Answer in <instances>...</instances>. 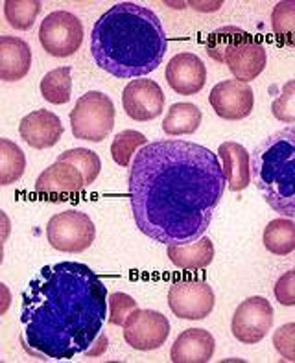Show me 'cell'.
Instances as JSON below:
<instances>
[{"instance_id": "obj_21", "label": "cell", "mask_w": 295, "mask_h": 363, "mask_svg": "<svg viewBox=\"0 0 295 363\" xmlns=\"http://www.w3.org/2000/svg\"><path fill=\"white\" fill-rule=\"evenodd\" d=\"M201 109L189 101H179L168 109L162 118V131L168 137H183L196 133L201 125Z\"/></svg>"}, {"instance_id": "obj_20", "label": "cell", "mask_w": 295, "mask_h": 363, "mask_svg": "<svg viewBox=\"0 0 295 363\" xmlns=\"http://www.w3.org/2000/svg\"><path fill=\"white\" fill-rule=\"evenodd\" d=\"M166 255L175 267L198 272L211 266L214 260V244L208 236H203L189 245H168Z\"/></svg>"}, {"instance_id": "obj_4", "label": "cell", "mask_w": 295, "mask_h": 363, "mask_svg": "<svg viewBox=\"0 0 295 363\" xmlns=\"http://www.w3.org/2000/svg\"><path fill=\"white\" fill-rule=\"evenodd\" d=\"M251 181L273 211L295 218V125L279 129L255 147Z\"/></svg>"}, {"instance_id": "obj_12", "label": "cell", "mask_w": 295, "mask_h": 363, "mask_svg": "<svg viewBox=\"0 0 295 363\" xmlns=\"http://www.w3.org/2000/svg\"><path fill=\"white\" fill-rule=\"evenodd\" d=\"M166 98L161 85L153 79H131L122 91V107L135 122H150L162 115Z\"/></svg>"}, {"instance_id": "obj_3", "label": "cell", "mask_w": 295, "mask_h": 363, "mask_svg": "<svg viewBox=\"0 0 295 363\" xmlns=\"http://www.w3.org/2000/svg\"><path fill=\"white\" fill-rule=\"evenodd\" d=\"M166 50L168 39L161 18L146 6L118 2L92 26V57L115 78H144L159 69Z\"/></svg>"}, {"instance_id": "obj_11", "label": "cell", "mask_w": 295, "mask_h": 363, "mask_svg": "<svg viewBox=\"0 0 295 363\" xmlns=\"http://www.w3.org/2000/svg\"><path fill=\"white\" fill-rule=\"evenodd\" d=\"M208 104L221 120L236 122L247 118L253 113L255 92L249 83L238 79H223L212 87Z\"/></svg>"}, {"instance_id": "obj_5", "label": "cell", "mask_w": 295, "mask_h": 363, "mask_svg": "<svg viewBox=\"0 0 295 363\" xmlns=\"http://www.w3.org/2000/svg\"><path fill=\"white\" fill-rule=\"evenodd\" d=\"M115 104L100 91L85 92L70 111L74 138L101 143L115 128Z\"/></svg>"}, {"instance_id": "obj_18", "label": "cell", "mask_w": 295, "mask_h": 363, "mask_svg": "<svg viewBox=\"0 0 295 363\" xmlns=\"http://www.w3.org/2000/svg\"><path fill=\"white\" fill-rule=\"evenodd\" d=\"M221 168L226 174L227 189L230 192H242L251 184V153L235 140L221 143L218 147Z\"/></svg>"}, {"instance_id": "obj_9", "label": "cell", "mask_w": 295, "mask_h": 363, "mask_svg": "<svg viewBox=\"0 0 295 363\" xmlns=\"http://www.w3.org/2000/svg\"><path fill=\"white\" fill-rule=\"evenodd\" d=\"M124 340L140 352L161 349L170 336V321L157 310L135 308L124 323Z\"/></svg>"}, {"instance_id": "obj_6", "label": "cell", "mask_w": 295, "mask_h": 363, "mask_svg": "<svg viewBox=\"0 0 295 363\" xmlns=\"http://www.w3.org/2000/svg\"><path fill=\"white\" fill-rule=\"evenodd\" d=\"M96 238V227L87 212L65 211L46 223L48 244L61 253H83Z\"/></svg>"}, {"instance_id": "obj_10", "label": "cell", "mask_w": 295, "mask_h": 363, "mask_svg": "<svg viewBox=\"0 0 295 363\" xmlns=\"http://www.w3.org/2000/svg\"><path fill=\"white\" fill-rule=\"evenodd\" d=\"M273 327V306L266 297L255 295L236 306L230 332L244 345H257Z\"/></svg>"}, {"instance_id": "obj_31", "label": "cell", "mask_w": 295, "mask_h": 363, "mask_svg": "<svg viewBox=\"0 0 295 363\" xmlns=\"http://www.w3.org/2000/svg\"><path fill=\"white\" fill-rule=\"evenodd\" d=\"M137 306V301L128 294H122V291H116V294L109 295V315H107V321L115 327H124L126 319L131 312H133Z\"/></svg>"}, {"instance_id": "obj_7", "label": "cell", "mask_w": 295, "mask_h": 363, "mask_svg": "<svg viewBox=\"0 0 295 363\" xmlns=\"http://www.w3.org/2000/svg\"><path fill=\"white\" fill-rule=\"evenodd\" d=\"M39 43L46 54L69 57L83 43V24L70 11H52L39 26Z\"/></svg>"}, {"instance_id": "obj_15", "label": "cell", "mask_w": 295, "mask_h": 363, "mask_svg": "<svg viewBox=\"0 0 295 363\" xmlns=\"http://www.w3.org/2000/svg\"><path fill=\"white\" fill-rule=\"evenodd\" d=\"M63 124L55 113L48 109H37L24 116L18 124V135L33 150H48L63 137Z\"/></svg>"}, {"instance_id": "obj_17", "label": "cell", "mask_w": 295, "mask_h": 363, "mask_svg": "<svg viewBox=\"0 0 295 363\" xmlns=\"http://www.w3.org/2000/svg\"><path fill=\"white\" fill-rule=\"evenodd\" d=\"M216 341L205 328H189L181 332L170 349L174 363H208L214 356Z\"/></svg>"}, {"instance_id": "obj_25", "label": "cell", "mask_w": 295, "mask_h": 363, "mask_svg": "<svg viewBox=\"0 0 295 363\" xmlns=\"http://www.w3.org/2000/svg\"><path fill=\"white\" fill-rule=\"evenodd\" d=\"M26 155L13 140L0 138V184H13L24 175Z\"/></svg>"}, {"instance_id": "obj_14", "label": "cell", "mask_w": 295, "mask_h": 363, "mask_svg": "<svg viewBox=\"0 0 295 363\" xmlns=\"http://www.w3.org/2000/svg\"><path fill=\"white\" fill-rule=\"evenodd\" d=\"M85 186V177L79 168L65 161H55L45 168L35 181V192L50 199H69L67 196L82 194Z\"/></svg>"}, {"instance_id": "obj_32", "label": "cell", "mask_w": 295, "mask_h": 363, "mask_svg": "<svg viewBox=\"0 0 295 363\" xmlns=\"http://www.w3.org/2000/svg\"><path fill=\"white\" fill-rule=\"evenodd\" d=\"M273 347L277 354L286 362H295V323H286L273 334Z\"/></svg>"}, {"instance_id": "obj_19", "label": "cell", "mask_w": 295, "mask_h": 363, "mask_svg": "<svg viewBox=\"0 0 295 363\" xmlns=\"http://www.w3.org/2000/svg\"><path fill=\"white\" fill-rule=\"evenodd\" d=\"M32 69V48L24 39L13 35L0 37V79L21 82Z\"/></svg>"}, {"instance_id": "obj_22", "label": "cell", "mask_w": 295, "mask_h": 363, "mask_svg": "<svg viewBox=\"0 0 295 363\" xmlns=\"http://www.w3.org/2000/svg\"><path fill=\"white\" fill-rule=\"evenodd\" d=\"M264 247L277 257H286L295 251V221L291 218H277L262 233Z\"/></svg>"}, {"instance_id": "obj_1", "label": "cell", "mask_w": 295, "mask_h": 363, "mask_svg": "<svg viewBox=\"0 0 295 363\" xmlns=\"http://www.w3.org/2000/svg\"><path fill=\"white\" fill-rule=\"evenodd\" d=\"M227 179L218 153L189 140H155L129 166L135 225L165 245H189L207 235Z\"/></svg>"}, {"instance_id": "obj_23", "label": "cell", "mask_w": 295, "mask_h": 363, "mask_svg": "<svg viewBox=\"0 0 295 363\" xmlns=\"http://www.w3.org/2000/svg\"><path fill=\"white\" fill-rule=\"evenodd\" d=\"M41 96L54 106L69 104L72 96V67H60L41 79Z\"/></svg>"}, {"instance_id": "obj_34", "label": "cell", "mask_w": 295, "mask_h": 363, "mask_svg": "<svg viewBox=\"0 0 295 363\" xmlns=\"http://www.w3.org/2000/svg\"><path fill=\"white\" fill-rule=\"evenodd\" d=\"M107 345H109V341H107L106 334L101 332L100 336H98V340L94 341V345L91 347V350H89V352L85 356H91V358H96V356H101L107 350Z\"/></svg>"}, {"instance_id": "obj_8", "label": "cell", "mask_w": 295, "mask_h": 363, "mask_svg": "<svg viewBox=\"0 0 295 363\" xmlns=\"http://www.w3.org/2000/svg\"><path fill=\"white\" fill-rule=\"evenodd\" d=\"M214 290L201 279H179L168 290V306L175 318L201 321L214 310Z\"/></svg>"}, {"instance_id": "obj_16", "label": "cell", "mask_w": 295, "mask_h": 363, "mask_svg": "<svg viewBox=\"0 0 295 363\" xmlns=\"http://www.w3.org/2000/svg\"><path fill=\"white\" fill-rule=\"evenodd\" d=\"M227 69L242 83H251L264 72L267 65V52L262 43L249 35L245 41L240 43L236 48L227 54Z\"/></svg>"}, {"instance_id": "obj_28", "label": "cell", "mask_w": 295, "mask_h": 363, "mask_svg": "<svg viewBox=\"0 0 295 363\" xmlns=\"http://www.w3.org/2000/svg\"><path fill=\"white\" fill-rule=\"evenodd\" d=\"M41 0H6L4 17L15 30H30L35 23L37 15L41 13Z\"/></svg>"}, {"instance_id": "obj_26", "label": "cell", "mask_w": 295, "mask_h": 363, "mask_svg": "<svg viewBox=\"0 0 295 363\" xmlns=\"http://www.w3.org/2000/svg\"><path fill=\"white\" fill-rule=\"evenodd\" d=\"M272 30L281 46L295 48V0H281L272 11Z\"/></svg>"}, {"instance_id": "obj_27", "label": "cell", "mask_w": 295, "mask_h": 363, "mask_svg": "<svg viewBox=\"0 0 295 363\" xmlns=\"http://www.w3.org/2000/svg\"><path fill=\"white\" fill-rule=\"evenodd\" d=\"M146 135H143L140 131H135V129H124V131H120V133L113 138V144H111V157H113V161L118 166L129 168V166H131V159H135L133 155H137L138 150L146 146Z\"/></svg>"}, {"instance_id": "obj_2", "label": "cell", "mask_w": 295, "mask_h": 363, "mask_svg": "<svg viewBox=\"0 0 295 363\" xmlns=\"http://www.w3.org/2000/svg\"><path fill=\"white\" fill-rule=\"evenodd\" d=\"M106 284L82 262L41 267L21 303V345L39 359L87 354L109 315Z\"/></svg>"}, {"instance_id": "obj_33", "label": "cell", "mask_w": 295, "mask_h": 363, "mask_svg": "<svg viewBox=\"0 0 295 363\" xmlns=\"http://www.w3.org/2000/svg\"><path fill=\"white\" fill-rule=\"evenodd\" d=\"M273 294H275L277 303L282 306H295V267L279 277Z\"/></svg>"}, {"instance_id": "obj_30", "label": "cell", "mask_w": 295, "mask_h": 363, "mask_svg": "<svg viewBox=\"0 0 295 363\" xmlns=\"http://www.w3.org/2000/svg\"><path fill=\"white\" fill-rule=\"evenodd\" d=\"M272 113L282 124H295V79L282 85L281 94L272 104Z\"/></svg>"}, {"instance_id": "obj_13", "label": "cell", "mask_w": 295, "mask_h": 363, "mask_svg": "<svg viewBox=\"0 0 295 363\" xmlns=\"http://www.w3.org/2000/svg\"><path fill=\"white\" fill-rule=\"evenodd\" d=\"M165 76L172 91L181 96H192L205 87L207 67L196 54L181 52L168 61Z\"/></svg>"}, {"instance_id": "obj_24", "label": "cell", "mask_w": 295, "mask_h": 363, "mask_svg": "<svg viewBox=\"0 0 295 363\" xmlns=\"http://www.w3.org/2000/svg\"><path fill=\"white\" fill-rule=\"evenodd\" d=\"M249 33L238 26L218 28V30H214V32L207 37L205 50H207L211 60H214L216 63L226 65L227 54H229L233 48H236L240 43L245 41Z\"/></svg>"}, {"instance_id": "obj_29", "label": "cell", "mask_w": 295, "mask_h": 363, "mask_svg": "<svg viewBox=\"0 0 295 363\" xmlns=\"http://www.w3.org/2000/svg\"><path fill=\"white\" fill-rule=\"evenodd\" d=\"M57 161H65L79 168V172L85 177V184H92L98 179V175L101 172V161L100 157L92 150L87 147H74V150H67L57 157Z\"/></svg>"}]
</instances>
